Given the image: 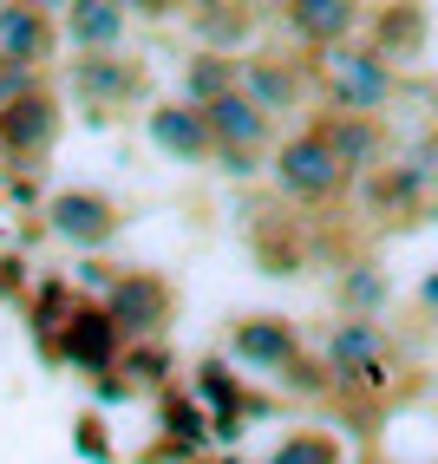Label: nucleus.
<instances>
[{"label":"nucleus","instance_id":"1","mask_svg":"<svg viewBox=\"0 0 438 464\" xmlns=\"http://www.w3.org/2000/svg\"><path fill=\"white\" fill-rule=\"evenodd\" d=\"M268 183H275V197L295 203V209H334V203H347V190L360 177L334 158V144L321 131H288L268 158Z\"/></svg>","mask_w":438,"mask_h":464},{"label":"nucleus","instance_id":"2","mask_svg":"<svg viewBox=\"0 0 438 464\" xmlns=\"http://www.w3.org/2000/svg\"><path fill=\"white\" fill-rule=\"evenodd\" d=\"M315 85L327 92V111H366V118H380V105L399 92V72H393V59H380L373 46L347 40L334 53H315Z\"/></svg>","mask_w":438,"mask_h":464},{"label":"nucleus","instance_id":"3","mask_svg":"<svg viewBox=\"0 0 438 464\" xmlns=\"http://www.w3.org/2000/svg\"><path fill=\"white\" fill-rule=\"evenodd\" d=\"M40 229L53 242H66V249H79V256H99L124 229V203L112 190H92V183H66V190H53L40 203Z\"/></svg>","mask_w":438,"mask_h":464},{"label":"nucleus","instance_id":"4","mask_svg":"<svg viewBox=\"0 0 438 464\" xmlns=\"http://www.w3.org/2000/svg\"><path fill=\"white\" fill-rule=\"evenodd\" d=\"M66 92L92 118H118V111H131V105L151 99V66L138 53H73Z\"/></svg>","mask_w":438,"mask_h":464},{"label":"nucleus","instance_id":"5","mask_svg":"<svg viewBox=\"0 0 438 464\" xmlns=\"http://www.w3.org/2000/svg\"><path fill=\"white\" fill-rule=\"evenodd\" d=\"M99 301L112 307L124 347L164 340V327L177 321V288H170V275H158V268H118V282H112Z\"/></svg>","mask_w":438,"mask_h":464},{"label":"nucleus","instance_id":"6","mask_svg":"<svg viewBox=\"0 0 438 464\" xmlns=\"http://www.w3.org/2000/svg\"><path fill=\"white\" fill-rule=\"evenodd\" d=\"M59 131H66V99L40 79L34 92H20L14 105H0V158H7L14 170L40 164L46 150L59 144Z\"/></svg>","mask_w":438,"mask_h":464},{"label":"nucleus","instance_id":"7","mask_svg":"<svg viewBox=\"0 0 438 464\" xmlns=\"http://www.w3.org/2000/svg\"><path fill=\"white\" fill-rule=\"evenodd\" d=\"M59 360L79 366V373H92V380L118 373V360H124V334H118L112 307H105L99 295H79V307L66 314V327H59Z\"/></svg>","mask_w":438,"mask_h":464},{"label":"nucleus","instance_id":"8","mask_svg":"<svg viewBox=\"0 0 438 464\" xmlns=\"http://www.w3.org/2000/svg\"><path fill=\"white\" fill-rule=\"evenodd\" d=\"M242 92H248L268 118H288V111L307 105V92H315V59H307V53L262 46L256 59H242Z\"/></svg>","mask_w":438,"mask_h":464},{"label":"nucleus","instance_id":"9","mask_svg":"<svg viewBox=\"0 0 438 464\" xmlns=\"http://www.w3.org/2000/svg\"><path fill=\"white\" fill-rule=\"evenodd\" d=\"M275 20L307 59L334 53L354 40V26L366 20V0H275Z\"/></svg>","mask_w":438,"mask_h":464},{"label":"nucleus","instance_id":"10","mask_svg":"<svg viewBox=\"0 0 438 464\" xmlns=\"http://www.w3.org/2000/svg\"><path fill=\"white\" fill-rule=\"evenodd\" d=\"M59 40H66V26H59L53 7H40V0H0V66L40 72L59 53Z\"/></svg>","mask_w":438,"mask_h":464},{"label":"nucleus","instance_id":"11","mask_svg":"<svg viewBox=\"0 0 438 464\" xmlns=\"http://www.w3.org/2000/svg\"><path fill=\"white\" fill-rule=\"evenodd\" d=\"M229 360L281 380L301 360V327L288 314H242V321H229Z\"/></svg>","mask_w":438,"mask_h":464},{"label":"nucleus","instance_id":"12","mask_svg":"<svg viewBox=\"0 0 438 464\" xmlns=\"http://www.w3.org/2000/svg\"><path fill=\"white\" fill-rule=\"evenodd\" d=\"M151 144L177 164H216V131H209L203 105H190V99H158L151 105Z\"/></svg>","mask_w":438,"mask_h":464},{"label":"nucleus","instance_id":"13","mask_svg":"<svg viewBox=\"0 0 438 464\" xmlns=\"http://www.w3.org/2000/svg\"><path fill=\"white\" fill-rule=\"evenodd\" d=\"M209 118V131H216V150H242V158H275V118L248 99V92H229V99H216L203 105Z\"/></svg>","mask_w":438,"mask_h":464},{"label":"nucleus","instance_id":"14","mask_svg":"<svg viewBox=\"0 0 438 464\" xmlns=\"http://www.w3.org/2000/svg\"><path fill=\"white\" fill-rule=\"evenodd\" d=\"M307 131H321L334 144V158L347 164L354 177L386 164V125H380V118H366V111H315V125H307Z\"/></svg>","mask_w":438,"mask_h":464},{"label":"nucleus","instance_id":"15","mask_svg":"<svg viewBox=\"0 0 438 464\" xmlns=\"http://www.w3.org/2000/svg\"><path fill=\"white\" fill-rule=\"evenodd\" d=\"M360 203H366V216L373 223H413V216L425 209V170H413V164H380V170H366L360 177Z\"/></svg>","mask_w":438,"mask_h":464},{"label":"nucleus","instance_id":"16","mask_svg":"<svg viewBox=\"0 0 438 464\" xmlns=\"http://www.w3.org/2000/svg\"><path fill=\"white\" fill-rule=\"evenodd\" d=\"M59 26H66L73 53H124L131 7H124V0H66V7H59Z\"/></svg>","mask_w":438,"mask_h":464},{"label":"nucleus","instance_id":"17","mask_svg":"<svg viewBox=\"0 0 438 464\" xmlns=\"http://www.w3.org/2000/svg\"><path fill=\"white\" fill-rule=\"evenodd\" d=\"M380 59L405 66V59L425 53V0H386L380 14H373V40H366Z\"/></svg>","mask_w":438,"mask_h":464},{"label":"nucleus","instance_id":"18","mask_svg":"<svg viewBox=\"0 0 438 464\" xmlns=\"http://www.w3.org/2000/svg\"><path fill=\"white\" fill-rule=\"evenodd\" d=\"M248 249L268 275H301L307 268V229L295 216H256V229H248Z\"/></svg>","mask_w":438,"mask_h":464},{"label":"nucleus","instance_id":"19","mask_svg":"<svg viewBox=\"0 0 438 464\" xmlns=\"http://www.w3.org/2000/svg\"><path fill=\"white\" fill-rule=\"evenodd\" d=\"M229 92H242V59L236 53H190L183 59V99L190 105H216V99H229Z\"/></svg>","mask_w":438,"mask_h":464},{"label":"nucleus","instance_id":"20","mask_svg":"<svg viewBox=\"0 0 438 464\" xmlns=\"http://www.w3.org/2000/svg\"><path fill=\"white\" fill-rule=\"evenodd\" d=\"M164 439H170V451L183 458V451H197L203 439H216V431H209V406H203V399L197 392H164Z\"/></svg>","mask_w":438,"mask_h":464},{"label":"nucleus","instance_id":"21","mask_svg":"<svg viewBox=\"0 0 438 464\" xmlns=\"http://www.w3.org/2000/svg\"><path fill=\"white\" fill-rule=\"evenodd\" d=\"M268 464H347V451H340L334 431H288Z\"/></svg>","mask_w":438,"mask_h":464},{"label":"nucleus","instance_id":"22","mask_svg":"<svg viewBox=\"0 0 438 464\" xmlns=\"http://www.w3.org/2000/svg\"><path fill=\"white\" fill-rule=\"evenodd\" d=\"M334 301L347 307V314H366V321H373V307L386 301V282H380L373 268H347V275L334 282Z\"/></svg>","mask_w":438,"mask_h":464},{"label":"nucleus","instance_id":"23","mask_svg":"<svg viewBox=\"0 0 438 464\" xmlns=\"http://www.w3.org/2000/svg\"><path fill=\"white\" fill-rule=\"evenodd\" d=\"M124 380H131V386H164V380H170V353H164V340L124 347Z\"/></svg>","mask_w":438,"mask_h":464},{"label":"nucleus","instance_id":"24","mask_svg":"<svg viewBox=\"0 0 438 464\" xmlns=\"http://www.w3.org/2000/svg\"><path fill=\"white\" fill-rule=\"evenodd\" d=\"M79 451H85L92 464H105V458H112V439H105V419H99V412H85V419H79Z\"/></svg>","mask_w":438,"mask_h":464},{"label":"nucleus","instance_id":"25","mask_svg":"<svg viewBox=\"0 0 438 464\" xmlns=\"http://www.w3.org/2000/svg\"><path fill=\"white\" fill-rule=\"evenodd\" d=\"M20 295H26V262L0 256V301H20Z\"/></svg>","mask_w":438,"mask_h":464},{"label":"nucleus","instance_id":"26","mask_svg":"<svg viewBox=\"0 0 438 464\" xmlns=\"http://www.w3.org/2000/svg\"><path fill=\"white\" fill-rule=\"evenodd\" d=\"M138 20H164V14H177V7H190V0H124Z\"/></svg>","mask_w":438,"mask_h":464},{"label":"nucleus","instance_id":"27","mask_svg":"<svg viewBox=\"0 0 438 464\" xmlns=\"http://www.w3.org/2000/svg\"><path fill=\"white\" fill-rule=\"evenodd\" d=\"M256 164H262V158H242V150H216V170H223V177H248Z\"/></svg>","mask_w":438,"mask_h":464},{"label":"nucleus","instance_id":"28","mask_svg":"<svg viewBox=\"0 0 438 464\" xmlns=\"http://www.w3.org/2000/svg\"><path fill=\"white\" fill-rule=\"evenodd\" d=\"M425 301H432V307H438V275H432V288H425Z\"/></svg>","mask_w":438,"mask_h":464}]
</instances>
